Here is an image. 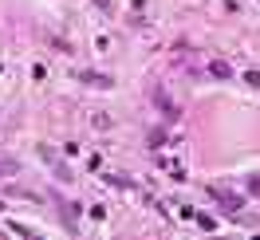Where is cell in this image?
Masks as SVG:
<instances>
[{
    "mask_svg": "<svg viewBox=\"0 0 260 240\" xmlns=\"http://www.w3.org/2000/svg\"><path fill=\"white\" fill-rule=\"evenodd\" d=\"M209 197H213V201H221L229 213H237V209H241V197H237L233 189H225V185H209Z\"/></svg>",
    "mask_w": 260,
    "mask_h": 240,
    "instance_id": "obj_1",
    "label": "cell"
},
{
    "mask_svg": "<svg viewBox=\"0 0 260 240\" xmlns=\"http://www.w3.org/2000/svg\"><path fill=\"white\" fill-rule=\"evenodd\" d=\"M87 87H111V75H99V71H83L79 75Z\"/></svg>",
    "mask_w": 260,
    "mask_h": 240,
    "instance_id": "obj_2",
    "label": "cell"
},
{
    "mask_svg": "<svg viewBox=\"0 0 260 240\" xmlns=\"http://www.w3.org/2000/svg\"><path fill=\"white\" fill-rule=\"evenodd\" d=\"M209 71L217 75V79H229V75H233V67H229L225 59H213V63H209Z\"/></svg>",
    "mask_w": 260,
    "mask_h": 240,
    "instance_id": "obj_3",
    "label": "cell"
},
{
    "mask_svg": "<svg viewBox=\"0 0 260 240\" xmlns=\"http://www.w3.org/2000/svg\"><path fill=\"white\" fill-rule=\"evenodd\" d=\"M244 83H248V87H260V71H248V75H244Z\"/></svg>",
    "mask_w": 260,
    "mask_h": 240,
    "instance_id": "obj_4",
    "label": "cell"
},
{
    "mask_svg": "<svg viewBox=\"0 0 260 240\" xmlns=\"http://www.w3.org/2000/svg\"><path fill=\"white\" fill-rule=\"evenodd\" d=\"M12 169H16L12 161H0V177H8V174H12Z\"/></svg>",
    "mask_w": 260,
    "mask_h": 240,
    "instance_id": "obj_5",
    "label": "cell"
},
{
    "mask_svg": "<svg viewBox=\"0 0 260 240\" xmlns=\"http://www.w3.org/2000/svg\"><path fill=\"white\" fill-rule=\"evenodd\" d=\"M248 189H256V193H260V177H252V181H248Z\"/></svg>",
    "mask_w": 260,
    "mask_h": 240,
    "instance_id": "obj_6",
    "label": "cell"
}]
</instances>
